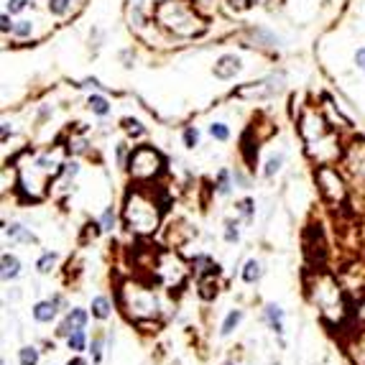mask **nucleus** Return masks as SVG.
Listing matches in <instances>:
<instances>
[{"label":"nucleus","instance_id":"f257e3e1","mask_svg":"<svg viewBox=\"0 0 365 365\" xmlns=\"http://www.w3.org/2000/svg\"><path fill=\"white\" fill-rule=\"evenodd\" d=\"M154 18L166 31L177 33V36H197V33L204 31V21L194 13L192 8L184 6L181 0H164V3H158L156 10H154Z\"/></svg>","mask_w":365,"mask_h":365},{"label":"nucleus","instance_id":"f03ea898","mask_svg":"<svg viewBox=\"0 0 365 365\" xmlns=\"http://www.w3.org/2000/svg\"><path fill=\"white\" fill-rule=\"evenodd\" d=\"M126 225L138 235H151L158 228V204L146 192H133L126 202Z\"/></svg>","mask_w":365,"mask_h":365},{"label":"nucleus","instance_id":"7ed1b4c3","mask_svg":"<svg viewBox=\"0 0 365 365\" xmlns=\"http://www.w3.org/2000/svg\"><path fill=\"white\" fill-rule=\"evenodd\" d=\"M312 299L314 304L320 306V312L327 317L329 322H340L345 317V297L340 283L327 274H320L312 283Z\"/></svg>","mask_w":365,"mask_h":365},{"label":"nucleus","instance_id":"20e7f679","mask_svg":"<svg viewBox=\"0 0 365 365\" xmlns=\"http://www.w3.org/2000/svg\"><path fill=\"white\" fill-rule=\"evenodd\" d=\"M120 304H123L128 317H133V320H143V317L156 314V297L149 289L138 286V283H126L120 289Z\"/></svg>","mask_w":365,"mask_h":365},{"label":"nucleus","instance_id":"39448f33","mask_svg":"<svg viewBox=\"0 0 365 365\" xmlns=\"http://www.w3.org/2000/svg\"><path fill=\"white\" fill-rule=\"evenodd\" d=\"M164 166V158L156 149L151 146H138V149L131 154V161H128V169H131V177L133 179H154Z\"/></svg>","mask_w":365,"mask_h":365},{"label":"nucleus","instance_id":"423d86ee","mask_svg":"<svg viewBox=\"0 0 365 365\" xmlns=\"http://www.w3.org/2000/svg\"><path fill=\"white\" fill-rule=\"evenodd\" d=\"M186 276V266L181 261L179 255H174L172 251H166V253L158 255L156 261V278L166 286H179L184 281Z\"/></svg>","mask_w":365,"mask_h":365},{"label":"nucleus","instance_id":"0eeeda50","mask_svg":"<svg viewBox=\"0 0 365 365\" xmlns=\"http://www.w3.org/2000/svg\"><path fill=\"white\" fill-rule=\"evenodd\" d=\"M299 131H301V135H304V141L309 143V149L320 146V143H325L329 138L327 123H325V120H322V115H317L314 110H306L304 112V118H301V126H299Z\"/></svg>","mask_w":365,"mask_h":365},{"label":"nucleus","instance_id":"6e6552de","mask_svg":"<svg viewBox=\"0 0 365 365\" xmlns=\"http://www.w3.org/2000/svg\"><path fill=\"white\" fill-rule=\"evenodd\" d=\"M317 181H320V189H322V194L327 197L329 202H345V184H343V179L337 177V172L332 169V166H327V164H322L320 169H317Z\"/></svg>","mask_w":365,"mask_h":365},{"label":"nucleus","instance_id":"1a4fd4ad","mask_svg":"<svg viewBox=\"0 0 365 365\" xmlns=\"http://www.w3.org/2000/svg\"><path fill=\"white\" fill-rule=\"evenodd\" d=\"M283 87V75H271L261 82H253V84H246V87H240L235 95L238 97H248V100H253V97H271L276 92H281Z\"/></svg>","mask_w":365,"mask_h":365},{"label":"nucleus","instance_id":"9d476101","mask_svg":"<svg viewBox=\"0 0 365 365\" xmlns=\"http://www.w3.org/2000/svg\"><path fill=\"white\" fill-rule=\"evenodd\" d=\"M304 248H306V255H309L317 266L325 263V258H327V243H325V232H322L320 225H312V228L306 230Z\"/></svg>","mask_w":365,"mask_h":365},{"label":"nucleus","instance_id":"9b49d317","mask_svg":"<svg viewBox=\"0 0 365 365\" xmlns=\"http://www.w3.org/2000/svg\"><path fill=\"white\" fill-rule=\"evenodd\" d=\"M238 72H240V59L235 57V54H225V57L217 59L215 77H220V80H232Z\"/></svg>","mask_w":365,"mask_h":365},{"label":"nucleus","instance_id":"f8f14e48","mask_svg":"<svg viewBox=\"0 0 365 365\" xmlns=\"http://www.w3.org/2000/svg\"><path fill=\"white\" fill-rule=\"evenodd\" d=\"M84 325H87V312L84 309H72V312L67 314V322L59 327V335H72V332H77V329H84Z\"/></svg>","mask_w":365,"mask_h":365},{"label":"nucleus","instance_id":"ddd939ff","mask_svg":"<svg viewBox=\"0 0 365 365\" xmlns=\"http://www.w3.org/2000/svg\"><path fill=\"white\" fill-rule=\"evenodd\" d=\"M54 314H57V301H38V304L33 306V317H36L38 322H52Z\"/></svg>","mask_w":365,"mask_h":365},{"label":"nucleus","instance_id":"4468645a","mask_svg":"<svg viewBox=\"0 0 365 365\" xmlns=\"http://www.w3.org/2000/svg\"><path fill=\"white\" fill-rule=\"evenodd\" d=\"M0 263H3V278H15L18 276V271H21V263H18V258L10 253H6L3 258H0Z\"/></svg>","mask_w":365,"mask_h":365},{"label":"nucleus","instance_id":"2eb2a0df","mask_svg":"<svg viewBox=\"0 0 365 365\" xmlns=\"http://www.w3.org/2000/svg\"><path fill=\"white\" fill-rule=\"evenodd\" d=\"M92 314H95L97 320H107L110 317V301L105 297H95L92 299Z\"/></svg>","mask_w":365,"mask_h":365},{"label":"nucleus","instance_id":"dca6fc26","mask_svg":"<svg viewBox=\"0 0 365 365\" xmlns=\"http://www.w3.org/2000/svg\"><path fill=\"white\" fill-rule=\"evenodd\" d=\"M281 306H276V304H269L266 306V317H269V325L276 329V332H281Z\"/></svg>","mask_w":365,"mask_h":365},{"label":"nucleus","instance_id":"f3484780","mask_svg":"<svg viewBox=\"0 0 365 365\" xmlns=\"http://www.w3.org/2000/svg\"><path fill=\"white\" fill-rule=\"evenodd\" d=\"M87 105H90V110L97 112V115H107V112H110V105H107V100H105V97H100V95H92Z\"/></svg>","mask_w":365,"mask_h":365},{"label":"nucleus","instance_id":"a211bd4d","mask_svg":"<svg viewBox=\"0 0 365 365\" xmlns=\"http://www.w3.org/2000/svg\"><path fill=\"white\" fill-rule=\"evenodd\" d=\"M258 276H261V263L258 261H248L246 263V271H243V278H246L248 283L258 281Z\"/></svg>","mask_w":365,"mask_h":365},{"label":"nucleus","instance_id":"6ab92c4d","mask_svg":"<svg viewBox=\"0 0 365 365\" xmlns=\"http://www.w3.org/2000/svg\"><path fill=\"white\" fill-rule=\"evenodd\" d=\"M18 360H21V365H36L38 363V350L36 348H21Z\"/></svg>","mask_w":365,"mask_h":365},{"label":"nucleus","instance_id":"aec40b11","mask_svg":"<svg viewBox=\"0 0 365 365\" xmlns=\"http://www.w3.org/2000/svg\"><path fill=\"white\" fill-rule=\"evenodd\" d=\"M240 317H243V312H240V309H235V312L228 314V320H225V325H223V335H230L232 329L238 327Z\"/></svg>","mask_w":365,"mask_h":365},{"label":"nucleus","instance_id":"412c9836","mask_svg":"<svg viewBox=\"0 0 365 365\" xmlns=\"http://www.w3.org/2000/svg\"><path fill=\"white\" fill-rule=\"evenodd\" d=\"M209 133H212V138H217V141H228V138H230V131H228L225 123H212V126H209Z\"/></svg>","mask_w":365,"mask_h":365},{"label":"nucleus","instance_id":"4be33fe9","mask_svg":"<svg viewBox=\"0 0 365 365\" xmlns=\"http://www.w3.org/2000/svg\"><path fill=\"white\" fill-rule=\"evenodd\" d=\"M251 138V133H246V138H243V156H246L248 164H255V156H258V149H253V143L248 141Z\"/></svg>","mask_w":365,"mask_h":365},{"label":"nucleus","instance_id":"5701e85b","mask_svg":"<svg viewBox=\"0 0 365 365\" xmlns=\"http://www.w3.org/2000/svg\"><path fill=\"white\" fill-rule=\"evenodd\" d=\"M54 263H57V255L44 253L41 258H38V271H41V274H49V271L54 269Z\"/></svg>","mask_w":365,"mask_h":365},{"label":"nucleus","instance_id":"b1692460","mask_svg":"<svg viewBox=\"0 0 365 365\" xmlns=\"http://www.w3.org/2000/svg\"><path fill=\"white\" fill-rule=\"evenodd\" d=\"M69 348H72V350H84V332L82 329H77V332H72V335H69Z\"/></svg>","mask_w":365,"mask_h":365},{"label":"nucleus","instance_id":"393cba45","mask_svg":"<svg viewBox=\"0 0 365 365\" xmlns=\"http://www.w3.org/2000/svg\"><path fill=\"white\" fill-rule=\"evenodd\" d=\"M217 192H220V194H228V192H230V174L225 172V169H223L220 174H217Z\"/></svg>","mask_w":365,"mask_h":365},{"label":"nucleus","instance_id":"a878e982","mask_svg":"<svg viewBox=\"0 0 365 365\" xmlns=\"http://www.w3.org/2000/svg\"><path fill=\"white\" fill-rule=\"evenodd\" d=\"M194 263L200 266V269H197L200 274H212V269H217V266H215L212 261H209L207 255H197V258H194Z\"/></svg>","mask_w":365,"mask_h":365},{"label":"nucleus","instance_id":"bb28decb","mask_svg":"<svg viewBox=\"0 0 365 365\" xmlns=\"http://www.w3.org/2000/svg\"><path fill=\"white\" fill-rule=\"evenodd\" d=\"M197 141H200V133H197V128H186V131H184L186 149H194V146H197Z\"/></svg>","mask_w":365,"mask_h":365},{"label":"nucleus","instance_id":"cd10ccee","mask_svg":"<svg viewBox=\"0 0 365 365\" xmlns=\"http://www.w3.org/2000/svg\"><path fill=\"white\" fill-rule=\"evenodd\" d=\"M67 8H69V0H49V10L57 15L67 13Z\"/></svg>","mask_w":365,"mask_h":365},{"label":"nucleus","instance_id":"c85d7f7f","mask_svg":"<svg viewBox=\"0 0 365 365\" xmlns=\"http://www.w3.org/2000/svg\"><path fill=\"white\" fill-rule=\"evenodd\" d=\"M13 33L15 36L26 38L31 33V21H18V26H13Z\"/></svg>","mask_w":365,"mask_h":365},{"label":"nucleus","instance_id":"c756f323","mask_svg":"<svg viewBox=\"0 0 365 365\" xmlns=\"http://www.w3.org/2000/svg\"><path fill=\"white\" fill-rule=\"evenodd\" d=\"M281 161H283L281 156H274V158H271L269 164H266V177H274V174L278 172V166H281Z\"/></svg>","mask_w":365,"mask_h":365},{"label":"nucleus","instance_id":"7c9ffc66","mask_svg":"<svg viewBox=\"0 0 365 365\" xmlns=\"http://www.w3.org/2000/svg\"><path fill=\"white\" fill-rule=\"evenodd\" d=\"M126 131L131 135H141L143 133V128H141V123H138V120H126Z\"/></svg>","mask_w":365,"mask_h":365},{"label":"nucleus","instance_id":"2f4dec72","mask_svg":"<svg viewBox=\"0 0 365 365\" xmlns=\"http://www.w3.org/2000/svg\"><path fill=\"white\" fill-rule=\"evenodd\" d=\"M112 225H115V215H112V209H105V215H103V230H112Z\"/></svg>","mask_w":365,"mask_h":365},{"label":"nucleus","instance_id":"473e14b6","mask_svg":"<svg viewBox=\"0 0 365 365\" xmlns=\"http://www.w3.org/2000/svg\"><path fill=\"white\" fill-rule=\"evenodd\" d=\"M23 8H26V0H10V3H8V10H10V13H18Z\"/></svg>","mask_w":365,"mask_h":365},{"label":"nucleus","instance_id":"72a5a7b5","mask_svg":"<svg viewBox=\"0 0 365 365\" xmlns=\"http://www.w3.org/2000/svg\"><path fill=\"white\" fill-rule=\"evenodd\" d=\"M238 209H240V212H243V215H251V209H253V202H251V200H243V202H238Z\"/></svg>","mask_w":365,"mask_h":365},{"label":"nucleus","instance_id":"f704fd0d","mask_svg":"<svg viewBox=\"0 0 365 365\" xmlns=\"http://www.w3.org/2000/svg\"><path fill=\"white\" fill-rule=\"evenodd\" d=\"M225 238L230 240V243H232V240H238V230H235V225H228V232H225Z\"/></svg>","mask_w":365,"mask_h":365},{"label":"nucleus","instance_id":"c9c22d12","mask_svg":"<svg viewBox=\"0 0 365 365\" xmlns=\"http://www.w3.org/2000/svg\"><path fill=\"white\" fill-rule=\"evenodd\" d=\"M355 61H358V67L365 72V49H358V54H355Z\"/></svg>","mask_w":365,"mask_h":365},{"label":"nucleus","instance_id":"e433bc0d","mask_svg":"<svg viewBox=\"0 0 365 365\" xmlns=\"http://www.w3.org/2000/svg\"><path fill=\"white\" fill-rule=\"evenodd\" d=\"M0 29L6 31V33L13 29V23H10V18H8V15H3V18H0Z\"/></svg>","mask_w":365,"mask_h":365},{"label":"nucleus","instance_id":"4c0bfd02","mask_svg":"<svg viewBox=\"0 0 365 365\" xmlns=\"http://www.w3.org/2000/svg\"><path fill=\"white\" fill-rule=\"evenodd\" d=\"M228 3H230L232 8H238V10H243V8H248V6H251V3H248V0H228Z\"/></svg>","mask_w":365,"mask_h":365},{"label":"nucleus","instance_id":"58836bf2","mask_svg":"<svg viewBox=\"0 0 365 365\" xmlns=\"http://www.w3.org/2000/svg\"><path fill=\"white\" fill-rule=\"evenodd\" d=\"M358 322H360V327H363V332H365V301H363V306H360V312H358Z\"/></svg>","mask_w":365,"mask_h":365},{"label":"nucleus","instance_id":"ea45409f","mask_svg":"<svg viewBox=\"0 0 365 365\" xmlns=\"http://www.w3.org/2000/svg\"><path fill=\"white\" fill-rule=\"evenodd\" d=\"M64 172H67V177H75L80 169H77V164H67V169H64Z\"/></svg>","mask_w":365,"mask_h":365},{"label":"nucleus","instance_id":"a19ab883","mask_svg":"<svg viewBox=\"0 0 365 365\" xmlns=\"http://www.w3.org/2000/svg\"><path fill=\"white\" fill-rule=\"evenodd\" d=\"M69 365H87L82 358H75V360H69Z\"/></svg>","mask_w":365,"mask_h":365},{"label":"nucleus","instance_id":"79ce46f5","mask_svg":"<svg viewBox=\"0 0 365 365\" xmlns=\"http://www.w3.org/2000/svg\"><path fill=\"white\" fill-rule=\"evenodd\" d=\"M194 3H209V0H194Z\"/></svg>","mask_w":365,"mask_h":365}]
</instances>
